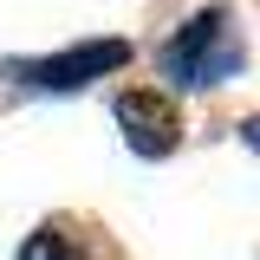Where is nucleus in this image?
I'll return each mask as SVG.
<instances>
[{"label": "nucleus", "instance_id": "obj_1", "mask_svg": "<svg viewBox=\"0 0 260 260\" xmlns=\"http://www.w3.org/2000/svg\"><path fill=\"white\" fill-rule=\"evenodd\" d=\"M156 65H162V78H169L176 91H215V85H228V78H241L247 46H241L234 13H228V7L195 13L189 26H182V32L156 52Z\"/></svg>", "mask_w": 260, "mask_h": 260}, {"label": "nucleus", "instance_id": "obj_2", "mask_svg": "<svg viewBox=\"0 0 260 260\" xmlns=\"http://www.w3.org/2000/svg\"><path fill=\"white\" fill-rule=\"evenodd\" d=\"M124 59H130L124 39H85V46L52 52V59H7L0 78H13V85H26V91H85L91 78L117 72Z\"/></svg>", "mask_w": 260, "mask_h": 260}, {"label": "nucleus", "instance_id": "obj_3", "mask_svg": "<svg viewBox=\"0 0 260 260\" xmlns=\"http://www.w3.org/2000/svg\"><path fill=\"white\" fill-rule=\"evenodd\" d=\"M117 130H124V143L137 156H176V143H182V117H176V104L156 91H124L117 98Z\"/></svg>", "mask_w": 260, "mask_h": 260}, {"label": "nucleus", "instance_id": "obj_4", "mask_svg": "<svg viewBox=\"0 0 260 260\" xmlns=\"http://www.w3.org/2000/svg\"><path fill=\"white\" fill-rule=\"evenodd\" d=\"M20 260H91V247L72 234V228L59 221H46V228H32L26 234V247H20Z\"/></svg>", "mask_w": 260, "mask_h": 260}, {"label": "nucleus", "instance_id": "obj_5", "mask_svg": "<svg viewBox=\"0 0 260 260\" xmlns=\"http://www.w3.org/2000/svg\"><path fill=\"white\" fill-rule=\"evenodd\" d=\"M241 143H254V150H260V117H247V124H241Z\"/></svg>", "mask_w": 260, "mask_h": 260}]
</instances>
